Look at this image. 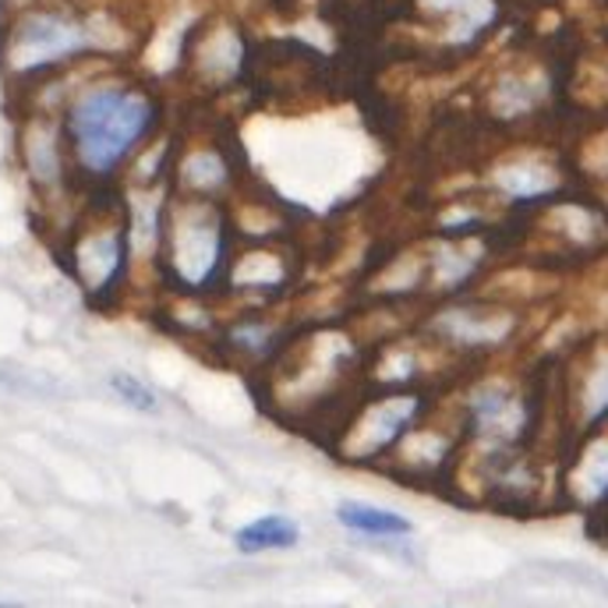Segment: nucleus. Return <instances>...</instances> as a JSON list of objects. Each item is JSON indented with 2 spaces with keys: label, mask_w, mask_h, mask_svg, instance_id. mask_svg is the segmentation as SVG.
I'll return each mask as SVG.
<instances>
[{
  "label": "nucleus",
  "mask_w": 608,
  "mask_h": 608,
  "mask_svg": "<svg viewBox=\"0 0 608 608\" xmlns=\"http://www.w3.org/2000/svg\"><path fill=\"white\" fill-rule=\"evenodd\" d=\"M422 4L432 14L453 18V29H449L453 43L474 40V32H482L492 18H496V4H492V0H422Z\"/></svg>",
  "instance_id": "6e6552de"
},
{
  "label": "nucleus",
  "mask_w": 608,
  "mask_h": 608,
  "mask_svg": "<svg viewBox=\"0 0 608 608\" xmlns=\"http://www.w3.org/2000/svg\"><path fill=\"white\" fill-rule=\"evenodd\" d=\"M301 541V527L283 517V513H270V517H259L252 524H244L234 545L241 556H259V553H280V548H294Z\"/></svg>",
  "instance_id": "20e7f679"
},
{
  "label": "nucleus",
  "mask_w": 608,
  "mask_h": 608,
  "mask_svg": "<svg viewBox=\"0 0 608 608\" xmlns=\"http://www.w3.org/2000/svg\"><path fill=\"white\" fill-rule=\"evenodd\" d=\"M417 411V401L414 396H396V401H386L378 411L368 414V425H365V453L372 449H383L389 443L401 439V432L411 425V417Z\"/></svg>",
  "instance_id": "1a4fd4ad"
},
{
  "label": "nucleus",
  "mask_w": 608,
  "mask_h": 608,
  "mask_svg": "<svg viewBox=\"0 0 608 608\" xmlns=\"http://www.w3.org/2000/svg\"><path fill=\"white\" fill-rule=\"evenodd\" d=\"M496 184L513 199H535L556 188V174L545 163H509L496 174Z\"/></svg>",
  "instance_id": "9d476101"
},
{
  "label": "nucleus",
  "mask_w": 608,
  "mask_h": 608,
  "mask_svg": "<svg viewBox=\"0 0 608 608\" xmlns=\"http://www.w3.org/2000/svg\"><path fill=\"white\" fill-rule=\"evenodd\" d=\"M220 259H223V234L216 216L192 213L170 226V270H174L178 280L199 287V283H205L220 270Z\"/></svg>",
  "instance_id": "7ed1b4c3"
},
{
  "label": "nucleus",
  "mask_w": 608,
  "mask_h": 608,
  "mask_svg": "<svg viewBox=\"0 0 608 608\" xmlns=\"http://www.w3.org/2000/svg\"><path fill=\"white\" fill-rule=\"evenodd\" d=\"M121 265H124V241L118 234H100L85 249H79V270L92 291H103L107 283L118 280Z\"/></svg>",
  "instance_id": "423d86ee"
},
{
  "label": "nucleus",
  "mask_w": 608,
  "mask_h": 608,
  "mask_svg": "<svg viewBox=\"0 0 608 608\" xmlns=\"http://www.w3.org/2000/svg\"><path fill=\"white\" fill-rule=\"evenodd\" d=\"M574 492L587 503L608 496V439H598L584 453L580 467L574 470Z\"/></svg>",
  "instance_id": "9b49d317"
},
{
  "label": "nucleus",
  "mask_w": 608,
  "mask_h": 608,
  "mask_svg": "<svg viewBox=\"0 0 608 608\" xmlns=\"http://www.w3.org/2000/svg\"><path fill=\"white\" fill-rule=\"evenodd\" d=\"M188 181H192L195 188H216L223 181V163L216 156H195L192 163H188Z\"/></svg>",
  "instance_id": "dca6fc26"
},
{
  "label": "nucleus",
  "mask_w": 608,
  "mask_h": 608,
  "mask_svg": "<svg viewBox=\"0 0 608 608\" xmlns=\"http://www.w3.org/2000/svg\"><path fill=\"white\" fill-rule=\"evenodd\" d=\"M474 425H478V432L492 435V439H513L517 428L524 425V411L509 393L485 389L478 401H474Z\"/></svg>",
  "instance_id": "0eeeda50"
},
{
  "label": "nucleus",
  "mask_w": 608,
  "mask_h": 608,
  "mask_svg": "<svg viewBox=\"0 0 608 608\" xmlns=\"http://www.w3.org/2000/svg\"><path fill=\"white\" fill-rule=\"evenodd\" d=\"M110 386H113V393H118L131 411H156V393H152L142 383V378L128 375V372H118V375L110 378Z\"/></svg>",
  "instance_id": "ddd939ff"
},
{
  "label": "nucleus",
  "mask_w": 608,
  "mask_h": 608,
  "mask_svg": "<svg viewBox=\"0 0 608 608\" xmlns=\"http://www.w3.org/2000/svg\"><path fill=\"white\" fill-rule=\"evenodd\" d=\"M535 100H538V92H530L527 82H520V79H506V82L499 85V92H496V107H499L503 113L527 110Z\"/></svg>",
  "instance_id": "2eb2a0df"
},
{
  "label": "nucleus",
  "mask_w": 608,
  "mask_h": 608,
  "mask_svg": "<svg viewBox=\"0 0 608 608\" xmlns=\"http://www.w3.org/2000/svg\"><path fill=\"white\" fill-rule=\"evenodd\" d=\"M509 326V318H474V312H453L443 318V330H449V336L467 340V344H488V340H499L503 330Z\"/></svg>",
  "instance_id": "f8f14e48"
},
{
  "label": "nucleus",
  "mask_w": 608,
  "mask_h": 608,
  "mask_svg": "<svg viewBox=\"0 0 608 608\" xmlns=\"http://www.w3.org/2000/svg\"><path fill=\"white\" fill-rule=\"evenodd\" d=\"M152 118H156V110L135 89L121 85L89 89L71 107L68 118L74 152H79L82 166L92 170V174H110L142 142V135L152 128Z\"/></svg>",
  "instance_id": "f257e3e1"
},
{
  "label": "nucleus",
  "mask_w": 608,
  "mask_h": 608,
  "mask_svg": "<svg viewBox=\"0 0 608 608\" xmlns=\"http://www.w3.org/2000/svg\"><path fill=\"white\" fill-rule=\"evenodd\" d=\"M0 608H22V605H8V601H0Z\"/></svg>",
  "instance_id": "f3484780"
},
{
  "label": "nucleus",
  "mask_w": 608,
  "mask_h": 608,
  "mask_svg": "<svg viewBox=\"0 0 608 608\" xmlns=\"http://www.w3.org/2000/svg\"><path fill=\"white\" fill-rule=\"evenodd\" d=\"M89 43V36L82 26H74L71 18L61 14H29L22 26L11 36V68L32 71L47 68L61 57L79 53Z\"/></svg>",
  "instance_id": "f03ea898"
},
{
  "label": "nucleus",
  "mask_w": 608,
  "mask_h": 608,
  "mask_svg": "<svg viewBox=\"0 0 608 608\" xmlns=\"http://www.w3.org/2000/svg\"><path fill=\"white\" fill-rule=\"evenodd\" d=\"M336 520L344 524L347 530H354V535H365V538H407L414 530V524L404 517V513L368 506V503L336 506Z\"/></svg>",
  "instance_id": "39448f33"
},
{
  "label": "nucleus",
  "mask_w": 608,
  "mask_h": 608,
  "mask_svg": "<svg viewBox=\"0 0 608 608\" xmlns=\"http://www.w3.org/2000/svg\"><path fill=\"white\" fill-rule=\"evenodd\" d=\"M605 411H608V357H601L591 383H587V422H598Z\"/></svg>",
  "instance_id": "4468645a"
}]
</instances>
